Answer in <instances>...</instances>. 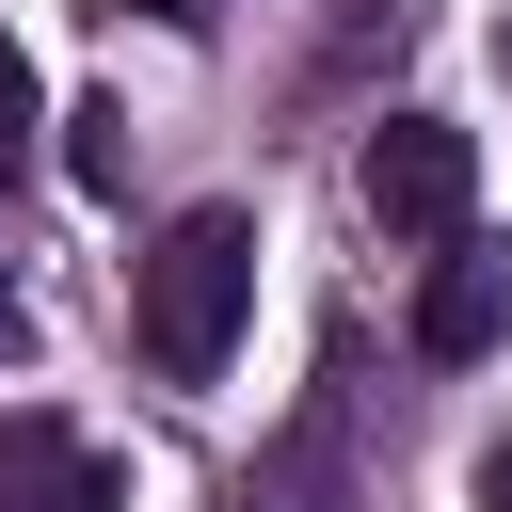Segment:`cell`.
I'll return each mask as SVG.
<instances>
[{
    "mask_svg": "<svg viewBox=\"0 0 512 512\" xmlns=\"http://www.w3.org/2000/svg\"><path fill=\"white\" fill-rule=\"evenodd\" d=\"M480 512H512V432H496V448H480Z\"/></svg>",
    "mask_w": 512,
    "mask_h": 512,
    "instance_id": "8",
    "label": "cell"
},
{
    "mask_svg": "<svg viewBox=\"0 0 512 512\" xmlns=\"http://www.w3.org/2000/svg\"><path fill=\"white\" fill-rule=\"evenodd\" d=\"M240 512H352V432H336V400H304V416L256 448Z\"/></svg>",
    "mask_w": 512,
    "mask_h": 512,
    "instance_id": "4",
    "label": "cell"
},
{
    "mask_svg": "<svg viewBox=\"0 0 512 512\" xmlns=\"http://www.w3.org/2000/svg\"><path fill=\"white\" fill-rule=\"evenodd\" d=\"M352 192H368L384 240H464V208H480V144H464L448 112H384L368 160H352Z\"/></svg>",
    "mask_w": 512,
    "mask_h": 512,
    "instance_id": "2",
    "label": "cell"
},
{
    "mask_svg": "<svg viewBox=\"0 0 512 512\" xmlns=\"http://www.w3.org/2000/svg\"><path fill=\"white\" fill-rule=\"evenodd\" d=\"M32 128H48V96H32V48L0 32V192L32 176Z\"/></svg>",
    "mask_w": 512,
    "mask_h": 512,
    "instance_id": "7",
    "label": "cell"
},
{
    "mask_svg": "<svg viewBox=\"0 0 512 512\" xmlns=\"http://www.w3.org/2000/svg\"><path fill=\"white\" fill-rule=\"evenodd\" d=\"M0 512H128L112 448L64 432V416H0Z\"/></svg>",
    "mask_w": 512,
    "mask_h": 512,
    "instance_id": "3",
    "label": "cell"
},
{
    "mask_svg": "<svg viewBox=\"0 0 512 512\" xmlns=\"http://www.w3.org/2000/svg\"><path fill=\"white\" fill-rule=\"evenodd\" d=\"M512 336V256H448L432 288H416V352H448V368H480Z\"/></svg>",
    "mask_w": 512,
    "mask_h": 512,
    "instance_id": "5",
    "label": "cell"
},
{
    "mask_svg": "<svg viewBox=\"0 0 512 512\" xmlns=\"http://www.w3.org/2000/svg\"><path fill=\"white\" fill-rule=\"evenodd\" d=\"M144 16H160V32H192V16H208V0H144Z\"/></svg>",
    "mask_w": 512,
    "mask_h": 512,
    "instance_id": "9",
    "label": "cell"
},
{
    "mask_svg": "<svg viewBox=\"0 0 512 512\" xmlns=\"http://www.w3.org/2000/svg\"><path fill=\"white\" fill-rule=\"evenodd\" d=\"M64 176L80 192H128V96H80L64 112Z\"/></svg>",
    "mask_w": 512,
    "mask_h": 512,
    "instance_id": "6",
    "label": "cell"
},
{
    "mask_svg": "<svg viewBox=\"0 0 512 512\" xmlns=\"http://www.w3.org/2000/svg\"><path fill=\"white\" fill-rule=\"evenodd\" d=\"M240 304H256V208H176L160 256H144V288H128L144 368H160V384H208V368L240 352Z\"/></svg>",
    "mask_w": 512,
    "mask_h": 512,
    "instance_id": "1",
    "label": "cell"
}]
</instances>
